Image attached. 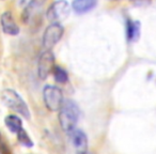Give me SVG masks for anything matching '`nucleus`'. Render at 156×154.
Returning <instances> with one entry per match:
<instances>
[{"instance_id": "f257e3e1", "label": "nucleus", "mask_w": 156, "mask_h": 154, "mask_svg": "<svg viewBox=\"0 0 156 154\" xmlns=\"http://www.w3.org/2000/svg\"><path fill=\"white\" fill-rule=\"evenodd\" d=\"M79 107L73 100L64 101L62 107L59 110V122L61 128L67 134L74 131L79 119Z\"/></svg>"}, {"instance_id": "f03ea898", "label": "nucleus", "mask_w": 156, "mask_h": 154, "mask_svg": "<svg viewBox=\"0 0 156 154\" xmlns=\"http://www.w3.org/2000/svg\"><path fill=\"white\" fill-rule=\"evenodd\" d=\"M1 100L5 106L15 111L16 113L23 116L27 120L30 119V111H29L28 105L15 90L5 89L1 92Z\"/></svg>"}, {"instance_id": "7ed1b4c3", "label": "nucleus", "mask_w": 156, "mask_h": 154, "mask_svg": "<svg viewBox=\"0 0 156 154\" xmlns=\"http://www.w3.org/2000/svg\"><path fill=\"white\" fill-rule=\"evenodd\" d=\"M43 100L46 108L50 111H59L64 102L61 89L52 85H47L44 87Z\"/></svg>"}, {"instance_id": "20e7f679", "label": "nucleus", "mask_w": 156, "mask_h": 154, "mask_svg": "<svg viewBox=\"0 0 156 154\" xmlns=\"http://www.w3.org/2000/svg\"><path fill=\"white\" fill-rule=\"evenodd\" d=\"M67 150L71 154H85L88 149L87 135L81 130H74L69 133Z\"/></svg>"}, {"instance_id": "39448f33", "label": "nucleus", "mask_w": 156, "mask_h": 154, "mask_svg": "<svg viewBox=\"0 0 156 154\" xmlns=\"http://www.w3.org/2000/svg\"><path fill=\"white\" fill-rule=\"evenodd\" d=\"M69 13H71V8H69V2L65 0H57L48 8L46 16H47L48 20H50L51 23L60 24V22L69 17Z\"/></svg>"}, {"instance_id": "423d86ee", "label": "nucleus", "mask_w": 156, "mask_h": 154, "mask_svg": "<svg viewBox=\"0 0 156 154\" xmlns=\"http://www.w3.org/2000/svg\"><path fill=\"white\" fill-rule=\"evenodd\" d=\"M64 29L58 23H52L45 29L43 34V47L45 50H51L61 40Z\"/></svg>"}, {"instance_id": "0eeeda50", "label": "nucleus", "mask_w": 156, "mask_h": 154, "mask_svg": "<svg viewBox=\"0 0 156 154\" xmlns=\"http://www.w3.org/2000/svg\"><path fill=\"white\" fill-rule=\"evenodd\" d=\"M55 67V56L51 50H45L42 52L37 62V75L39 78L42 81H45L52 73V70Z\"/></svg>"}, {"instance_id": "6e6552de", "label": "nucleus", "mask_w": 156, "mask_h": 154, "mask_svg": "<svg viewBox=\"0 0 156 154\" xmlns=\"http://www.w3.org/2000/svg\"><path fill=\"white\" fill-rule=\"evenodd\" d=\"M0 23H1V28H2L3 32H5V34L17 35L18 33H20V27L16 24L13 14L10 11L5 12V13L1 15Z\"/></svg>"}, {"instance_id": "1a4fd4ad", "label": "nucleus", "mask_w": 156, "mask_h": 154, "mask_svg": "<svg viewBox=\"0 0 156 154\" xmlns=\"http://www.w3.org/2000/svg\"><path fill=\"white\" fill-rule=\"evenodd\" d=\"M45 1L46 0H30V2L28 3V5L25 8L24 12H23V22L26 24L30 23L32 18H34L39 14L40 9L43 7Z\"/></svg>"}, {"instance_id": "9d476101", "label": "nucleus", "mask_w": 156, "mask_h": 154, "mask_svg": "<svg viewBox=\"0 0 156 154\" xmlns=\"http://www.w3.org/2000/svg\"><path fill=\"white\" fill-rule=\"evenodd\" d=\"M96 3H98V0H74L72 7L76 13L83 14L94 9Z\"/></svg>"}, {"instance_id": "9b49d317", "label": "nucleus", "mask_w": 156, "mask_h": 154, "mask_svg": "<svg viewBox=\"0 0 156 154\" xmlns=\"http://www.w3.org/2000/svg\"><path fill=\"white\" fill-rule=\"evenodd\" d=\"M140 37V23L132 20L126 22V38L129 42H135Z\"/></svg>"}, {"instance_id": "f8f14e48", "label": "nucleus", "mask_w": 156, "mask_h": 154, "mask_svg": "<svg viewBox=\"0 0 156 154\" xmlns=\"http://www.w3.org/2000/svg\"><path fill=\"white\" fill-rule=\"evenodd\" d=\"M5 126L9 128L10 132L15 133V134H17L23 128V121L20 120V118L16 115H9L8 117H5Z\"/></svg>"}, {"instance_id": "ddd939ff", "label": "nucleus", "mask_w": 156, "mask_h": 154, "mask_svg": "<svg viewBox=\"0 0 156 154\" xmlns=\"http://www.w3.org/2000/svg\"><path fill=\"white\" fill-rule=\"evenodd\" d=\"M52 75L55 77V81L59 84H65L69 81V74L61 66H55L52 70Z\"/></svg>"}, {"instance_id": "4468645a", "label": "nucleus", "mask_w": 156, "mask_h": 154, "mask_svg": "<svg viewBox=\"0 0 156 154\" xmlns=\"http://www.w3.org/2000/svg\"><path fill=\"white\" fill-rule=\"evenodd\" d=\"M16 135H17L18 141H20L24 147H27V148H32L33 147L32 139L30 138V136L28 135V133H27L24 128H22V130H20Z\"/></svg>"}, {"instance_id": "2eb2a0df", "label": "nucleus", "mask_w": 156, "mask_h": 154, "mask_svg": "<svg viewBox=\"0 0 156 154\" xmlns=\"http://www.w3.org/2000/svg\"><path fill=\"white\" fill-rule=\"evenodd\" d=\"M130 1L136 7H144V5H147L151 2V0H130Z\"/></svg>"}, {"instance_id": "dca6fc26", "label": "nucleus", "mask_w": 156, "mask_h": 154, "mask_svg": "<svg viewBox=\"0 0 156 154\" xmlns=\"http://www.w3.org/2000/svg\"><path fill=\"white\" fill-rule=\"evenodd\" d=\"M85 154H91V153H88V152H87V153H85Z\"/></svg>"}, {"instance_id": "f3484780", "label": "nucleus", "mask_w": 156, "mask_h": 154, "mask_svg": "<svg viewBox=\"0 0 156 154\" xmlns=\"http://www.w3.org/2000/svg\"><path fill=\"white\" fill-rule=\"evenodd\" d=\"M112 1H117V0H112Z\"/></svg>"}, {"instance_id": "a211bd4d", "label": "nucleus", "mask_w": 156, "mask_h": 154, "mask_svg": "<svg viewBox=\"0 0 156 154\" xmlns=\"http://www.w3.org/2000/svg\"><path fill=\"white\" fill-rule=\"evenodd\" d=\"M0 136H1V135H0Z\"/></svg>"}]
</instances>
